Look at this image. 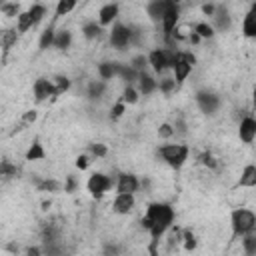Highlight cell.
Masks as SVG:
<instances>
[{"mask_svg": "<svg viewBox=\"0 0 256 256\" xmlns=\"http://www.w3.org/2000/svg\"><path fill=\"white\" fill-rule=\"evenodd\" d=\"M174 220H176V210H174V206H172L170 202H160V200H156V202H150V204L146 206L140 224H142V228H144V230L148 232V236H150L152 252H154L156 244H158V242L166 236V232L172 228Z\"/></svg>", "mask_w": 256, "mask_h": 256, "instance_id": "obj_1", "label": "cell"}, {"mask_svg": "<svg viewBox=\"0 0 256 256\" xmlns=\"http://www.w3.org/2000/svg\"><path fill=\"white\" fill-rule=\"evenodd\" d=\"M156 154L160 156V160L166 164V166H170L172 170H182L184 168V164L188 162V158H190V148L186 146V144H182V142H166V144H160L158 146V150H156Z\"/></svg>", "mask_w": 256, "mask_h": 256, "instance_id": "obj_2", "label": "cell"}, {"mask_svg": "<svg viewBox=\"0 0 256 256\" xmlns=\"http://www.w3.org/2000/svg\"><path fill=\"white\" fill-rule=\"evenodd\" d=\"M230 228H232V238H242L250 232L256 230V214L252 208H234L230 212Z\"/></svg>", "mask_w": 256, "mask_h": 256, "instance_id": "obj_3", "label": "cell"}, {"mask_svg": "<svg viewBox=\"0 0 256 256\" xmlns=\"http://www.w3.org/2000/svg\"><path fill=\"white\" fill-rule=\"evenodd\" d=\"M194 66H196V56L192 52H188V50H176L174 52V58H172V66H170L174 82L178 86L184 84L188 80V76L192 74V68Z\"/></svg>", "mask_w": 256, "mask_h": 256, "instance_id": "obj_4", "label": "cell"}, {"mask_svg": "<svg viewBox=\"0 0 256 256\" xmlns=\"http://www.w3.org/2000/svg\"><path fill=\"white\" fill-rule=\"evenodd\" d=\"M108 40H110V46L114 50H126L130 44H134V28L130 24H124V22H114L110 26V32H108Z\"/></svg>", "mask_w": 256, "mask_h": 256, "instance_id": "obj_5", "label": "cell"}, {"mask_svg": "<svg viewBox=\"0 0 256 256\" xmlns=\"http://www.w3.org/2000/svg\"><path fill=\"white\" fill-rule=\"evenodd\" d=\"M174 52L176 48H154L146 54V60H148V66L152 68V72L156 76H164L170 66H172V58H174Z\"/></svg>", "mask_w": 256, "mask_h": 256, "instance_id": "obj_6", "label": "cell"}, {"mask_svg": "<svg viewBox=\"0 0 256 256\" xmlns=\"http://www.w3.org/2000/svg\"><path fill=\"white\" fill-rule=\"evenodd\" d=\"M194 100H196L198 110H200L202 114H206V116H214V114L220 110V106H222V98H220L214 90H208V88L198 90V92L194 94Z\"/></svg>", "mask_w": 256, "mask_h": 256, "instance_id": "obj_7", "label": "cell"}, {"mask_svg": "<svg viewBox=\"0 0 256 256\" xmlns=\"http://www.w3.org/2000/svg\"><path fill=\"white\" fill-rule=\"evenodd\" d=\"M112 188H114V178L108 176L106 172H92L86 180V190L90 192L92 198H102Z\"/></svg>", "mask_w": 256, "mask_h": 256, "instance_id": "obj_8", "label": "cell"}, {"mask_svg": "<svg viewBox=\"0 0 256 256\" xmlns=\"http://www.w3.org/2000/svg\"><path fill=\"white\" fill-rule=\"evenodd\" d=\"M178 22H180V4L174 2V0H170V2H168V8H166V12H164V16H162V20H160L162 34H164V40H166V42L172 40V34H174V30H176Z\"/></svg>", "mask_w": 256, "mask_h": 256, "instance_id": "obj_9", "label": "cell"}, {"mask_svg": "<svg viewBox=\"0 0 256 256\" xmlns=\"http://www.w3.org/2000/svg\"><path fill=\"white\" fill-rule=\"evenodd\" d=\"M140 188V180L132 172H120L114 180V190L116 194H136Z\"/></svg>", "mask_w": 256, "mask_h": 256, "instance_id": "obj_10", "label": "cell"}, {"mask_svg": "<svg viewBox=\"0 0 256 256\" xmlns=\"http://www.w3.org/2000/svg\"><path fill=\"white\" fill-rule=\"evenodd\" d=\"M32 96H34L36 104L46 102L48 98H56L54 96V84H52V80L50 78H44V76L36 78L34 84H32Z\"/></svg>", "mask_w": 256, "mask_h": 256, "instance_id": "obj_11", "label": "cell"}, {"mask_svg": "<svg viewBox=\"0 0 256 256\" xmlns=\"http://www.w3.org/2000/svg\"><path fill=\"white\" fill-rule=\"evenodd\" d=\"M118 14H120V4H118V2L102 4V6L98 8L96 22H98L102 28H108V26H112V24L118 20Z\"/></svg>", "mask_w": 256, "mask_h": 256, "instance_id": "obj_12", "label": "cell"}, {"mask_svg": "<svg viewBox=\"0 0 256 256\" xmlns=\"http://www.w3.org/2000/svg\"><path fill=\"white\" fill-rule=\"evenodd\" d=\"M210 26L214 28V32H228L232 28V14L226 6L222 4H216V12L212 16V22Z\"/></svg>", "mask_w": 256, "mask_h": 256, "instance_id": "obj_13", "label": "cell"}, {"mask_svg": "<svg viewBox=\"0 0 256 256\" xmlns=\"http://www.w3.org/2000/svg\"><path fill=\"white\" fill-rule=\"evenodd\" d=\"M238 136L242 144H252L256 138V118L246 114L238 124Z\"/></svg>", "mask_w": 256, "mask_h": 256, "instance_id": "obj_14", "label": "cell"}, {"mask_svg": "<svg viewBox=\"0 0 256 256\" xmlns=\"http://www.w3.org/2000/svg\"><path fill=\"white\" fill-rule=\"evenodd\" d=\"M136 206V196L134 194H116L114 200H112V212L114 214H120V216H126L134 210Z\"/></svg>", "mask_w": 256, "mask_h": 256, "instance_id": "obj_15", "label": "cell"}, {"mask_svg": "<svg viewBox=\"0 0 256 256\" xmlns=\"http://www.w3.org/2000/svg\"><path fill=\"white\" fill-rule=\"evenodd\" d=\"M136 90H138V94H142V96H150V94L158 92V80H156L152 74L142 72V74H138Z\"/></svg>", "mask_w": 256, "mask_h": 256, "instance_id": "obj_16", "label": "cell"}, {"mask_svg": "<svg viewBox=\"0 0 256 256\" xmlns=\"http://www.w3.org/2000/svg\"><path fill=\"white\" fill-rule=\"evenodd\" d=\"M168 2L170 0H152V2L146 4V14L154 24H160V20H162V16L168 8Z\"/></svg>", "mask_w": 256, "mask_h": 256, "instance_id": "obj_17", "label": "cell"}, {"mask_svg": "<svg viewBox=\"0 0 256 256\" xmlns=\"http://www.w3.org/2000/svg\"><path fill=\"white\" fill-rule=\"evenodd\" d=\"M242 36L248 40L256 38V4L242 18Z\"/></svg>", "mask_w": 256, "mask_h": 256, "instance_id": "obj_18", "label": "cell"}, {"mask_svg": "<svg viewBox=\"0 0 256 256\" xmlns=\"http://www.w3.org/2000/svg\"><path fill=\"white\" fill-rule=\"evenodd\" d=\"M46 150H44V144L36 138L30 146H28V150H26V154H24V160H28V162H40V160H46Z\"/></svg>", "mask_w": 256, "mask_h": 256, "instance_id": "obj_19", "label": "cell"}, {"mask_svg": "<svg viewBox=\"0 0 256 256\" xmlns=\"http://www.w3.org/2000/svg\"><path fill=\"white\" fill-rule=\"evenodd\" d=\"M238 186H240V188H254V186H256V166H254L252 162L242 168Z\"/></svg>", "mask_w": 256, "mask_h": 256, "instance_id": "obj_20", "label": "cell"}, {"mask_svg": "<svg viewBox=\"0 0 256 256\" xmlns=\"http://www.w3.org/2000/svg\"><path fill=\"white\" fill-rule=\"evenodd\" d=\"M36 190L38 192H48V194H56V192H62V182L56 180V178H38L36 180Z\"/></svg>", "mask_w": 256, "mask_h": 256, "instance_id": "obj_21", "label": "cell"}, {"mask_svg": "<svg viewBox=\"0 0 256 256\" xmlns=\"http://www.w3.org/2000/svg\"><path fill=\"white\" fill-rule=\"evenodd\" d=\"M18 38H20V34H18L16 28H4V30H0V48L4 52H8L10 48L16 46Z\"/></svg>", "mask_w": 256, "mask_h": 256, "instance_id": "obj_22", "label": "cell"}, {"mask_svg": "<svg viewBox=\"0 0 256 256\" xmlns=\"http://www.w3.org/2000/svg\"><path fill=\"white\" fill-rule=\"evenodd\" d=\"M106 88H108V82H102V80H92L88 82L86 86V98L88 100H100L104 94H106Z\"/></svg>", "mask_w": 256, "mask_h": 256, "instance_id": "obj_23", "label": "cell"}, {"mask_svg": "<svg viewBox=\"0 0 256 256\" xmlns=\"http://www.w3.org/2000/svg\"><path fill=\"white\" fill-rule=\"evenodd\" d=\"M70 46H72V32H70V30H66V28L56 30L52 48H56V50H68Z\"/></svg>", "mask_w": 256, "mask_h": 256, "instance_id": "obj_24", "label": "cell"}, {"mask_svg": "<svg viewBox=\"0 0 256 256\" xmlns=\"http://www.w3.org/2000/svg\"><path fill=\"white\" fill-rule=\"evenodd\" d=\"M26 14H28V18H30V22H32V28H34V26H38V24L44 20V16L48 14V8H46V4L36 2V4H32V6L26 10Z\"/></svg>", "mask_w": 256, "mask_h": 256, "instance_id": "obj_25", "label": "cell"}, {"mask_svg": "<svg viewBox=\"0 0 256 256\" xmlns=\"http://www.w3.org/2000/svg\"><path fill=\"white\" fill-rule=\"evenodd\" d=\"M190 30L200 38V40H210V38H214V28L210 26V22H206V20H200V22H194L192 26H190Z\"/></svg>", "mask_w": 256, "mask_h": 256, "instance_id": "obj_26", "label": "cell"}, {"mask_svg": "<svg viewBox=\"0 0 256 256\" xmlns=\"http://www.w3.org/2000/svg\"><path fill=\"white\" fill-rule=\"evenodd\" d=\"M54 34H56L54 22H52V24H48V28H44V30L40 32V38H38V50H40V52H44V50L52 48V44H54Z\"/></svg>", "mask_w": 256, "mask_h": 256, "instance_id": "obj_27", "label": "cell"}, {"mask_svg": "<svg viewBox=\"0 0 256 256\" xmlns=\"http://www.w3.org/2000/svg\"><path fill=\"white\" fill-rule=\"evenodd\" d=\"M116 78H120L122 82L128 84H134L138 80V72H134L128 64H122V62H116Z\"/></svg>", "mask_w": 256, "mask_h": 256, "instance_id": "obj_28", "label": "cell"}, {"mask_svg": "<svg viewBox=\"0 0 256 256\" xmlns=\"http://www.w3.org/2000/svg\"><path fill=\"white\" fill-rule=\"evenodd\" d=\"M102 32H104V28H102L96 20H86V22L82 24V36H84L86 40H96V38L102 36Z\"/></svg>", "mask_w": 256, "mask_h": 256, "instance_id": "obj_29", "label": "cell"}, {"mask_svg": "<svg viewBox=\"0 0 256 256\" xmlns=\"http://www.w3.org/2000/svg\"><path fill=\"white\" fill-rule=\"evenodd\" d=\"M50 80L54 84V96H60V94H64V92H68L72 88V80L66 74H56Z\"/></svg>", "mask_w": 256, "mask_h": 256, "instance_id": "obj_30", "label": "cell"}, {"mask_svg": "<svg viewBox=\"0 0 256 256\" xmlns=\"http://www.w3.org/2000/svg\"><path fill=\"white\" fill-rule=\"evenodd\" d=\"M116 78V62H100L98 64V80L102 82H108V80H114Z\"/></svg>", "mask_w": 256, "mask_h": 256, "instance_id": "obj_31", "label": "cell"}, {"mask_svg": "<svg viewBox=\"0 0 256 256\" xmlns=\"http://www.w3.org/2000/svg\"><path fill=\"white\" fill-rule=\"evenodd\" d=\"M76 6H78L76 0H58L56 6H54V20H58L60 16L70 14L72 10H76ZM54 20H52V22H54Z\"/></svg>", "mask_w": 256, "mask_h": 256, "instance_id": "obj_32", "label": "cell"}, {"mask_svg": "<svg viewBox=\"0 0 256 256\" xmlns=\"http://www.w3.org/2000/svg\"><path fill=\"white\" fill-rule=\"evenodd\" d=\"M118 100L124 102L126 106H132V104H136L140 100V94H138V90H136L134 84H128V86H124V90H122V94H120Z\"/></svg>", "mask_w": 256, "mask_h": 256, "instance_id": "obj_33", "label": "cell"}, {"mask_svg": "<svg viewBox=\"0 0 256 256\" xmlns=\"http://www.w3.org/2000/svg\"><path fill=\"white\" fill-rule=\"evenodd\" d=\"M180 242H182V246H184L186 252H192V250H196V246H198V238H196V234L192 232V228H184V230H182Z\"/></svg>", "mask_w": 256, "mask_h": 256, "instance_id": "obj_34", "label": "cell"}, {"mask_svg": "<svg viewBox=\"0 0 256 256\" xmlns=\"http://www.w3.org/2000/svg\"><path fill=\"white\" fill-rule=\"evenodd\" d=\"M176 88H178V84L174 82L172 76H160V80H158V92H162L168 98V96H172L176 92Z\"/></svg>", "mask_w": 256, "mask_h": 256, "instance_id": "obj_35", "label": "cell"}, {"mask_svg": "<svg viewBox=\"0 0 256 256\" xmlns=\"http://www.w3.org/2000/svg\"><path fill=\"white\" fill-rule=\"evenodd\" d=\"M18 172H20L18 166L12 160H8V158L0 160V178H14Z\"/></svg>", "mask_w": 256, "mask_h": 256, "instance_id": "obj_36", "label": "cell"}, {"mask_svg": "<svg viewBox=\"0 0 256 256\" xmlns=\"http://www.w3.org/2000/svg\"><path fill=\"white\" fill-rule=\"evenodd\" d=\"M198 162L204 166V168H208V170H218L220 168V162H218V158L212 154V152H202L200 156H198Z\"/></svg>", "mask_w": 256, "mask_h": 256, "instance_id": "obj_37", "label": "cell"}, {"mask_svg": "<svg viewBox=\"0 0 256 256\" xmlns=\"http://www.w3.org/2000/svg\"><path fill=\"white\" fill-rule=\"evenodd\" d=\"M128 66H130L134 72H138V74L146 72V68H148L146 54H136V56H132V58H130V62H128Z\"/></svg>", "mask_w": 256, "mask_h": 256, "instance_id": "obj_38", "label": "cell"}, {"mask_svg": "<svg viewBox=\"0 0 256 256\" xmlns=\"http://www.w3.org/2000/svg\"><path fill=\"white\" fill-rule=\"evenodd\" d=\"M240 240H242V248H244L246 256H254V254H256V234L250 232V234L242 236Z\"/></svg>", "mask_w": 256, "mask_h": 256, "instance_id": "obj_39", "label": "cell"}, {"mask_svg": "<svg viewBox=\"0 0 256 256\" xmlns=\"http://www.w3.org/2000/svg\"><path fill=\"white\" fill-rule=\"evenodd\" d=\"M0 12L8 18H18L20 14V4L18 2H0Z\"/></svg>", "mask_w": 256, "mask_h": 256, "instance_id": "obj_40", "label": "cell"}, {"mask_svg": "<svg viewBox=\"0 0 256 256\" xmlns=\"http://www.w3.org/2000/svg\"><path fill=\"white\" fill-rule=\"evenodd\" d=\"M88 154L92 156V160L94 158H104L108 154V146L102 144V142H92V144H88Z\"/></svg>", "mask_w": 256, "mask_h": 256, "instance_id": "obj_41", "label": "cell"}, {"mask_svg": "<svg viewBox=\"0 0 256 256\" xmlns=\"http://www.w3.org/2000/svg\"><path fill=\"white\" fill-rule=\"evenodd\" d=\"M90 164H92V156H90L88 152H84V154L76 156V160H74V166H76L78 170H88V168H90Z\"/></svg>", "mask_w": 256, "mask_h": 256, "instance_id": "obj_42", "label": "cell"}, {"mask_svg": "<svg viewBox=\"0 0 256 256\" xmlns=\"http://www.w3.org/2000/svg\"><path fill=\"white\" fill-rule=\"evenodd\" d=\"M76 188H78V180H76V176L68 174V176L64 178V182H62V192L72 194V192H76Z\"/></svg>", "mask_w": 256, "mask_h": 256, "instance_id": "obj_43", "label": "cell"}, {"mask_svg": "<svg viewBox=\"0 0 256 256\" xmlns=\"http://www.w3.org/2000/svg\"><path fill=\"white\" fill-rule=\"evenodd\" d=\"M124 112H126V104L120 102V100H116V102L112 104V108H110V118H112V120H118V118L124 116Z\"/></svg>", "mask_w": 256, "mask_h": 256, "instance_id": "obj_44", "label": "cell"}, {"mask_svg": "<svg viewBox=\"0 0 256 256\" xmlns=\"http://www.w3.org/2000/svg\"><path fill=\"white\" fill-rule=\"evenodd\" d=\"M158 136L164 138V140H170L174 136V128H172V122H162L158 126Z\"/></svg>", "mask_w": 256, "mask_h": 256, "instance_id": "obj_45", "label": "cell"}, {"mask_svg": "<svg viewBox=\"0 0 256 256\" xmlns=\"http://www.w3.org/2000/svg\"><path fill=\"white\" fill-rule=\"evenodd\" d=\"M122 248L116 244V242H106L102 246V256H120Z\"/></svg>", "mask_w": 256, "mask_h": 256, "instance_id": "obj_46", "label": "cell"}, {"mask_svg": "<svg viewBox=\"0 0 256 256\" xmlns=\"http://www.w3.org/2000/svg\"><path fill=\"white\" fill-rule=\"evenodd\" d=\"M36 118H38V112H36L34 108H30V110H26V112L20 116V122H24L26 126H30V124L36 122Z\"/></svg>", "mask_w": 256, "mask_h": 256, "instance_id": "obj_47", "label": "cell"}, {"mask_svg": "<svg viewBox=\"0 0 256 256\" xmlns=\"http://www.w3.org/2000/svg\"><path fill=\"white\" fill-rule=\"evenodd\" d=\"M214 12H216V4H202V14L204 16H214Z\"/></svg>", "mask_w": 256, "mask_h": 256, "instance_id": "obj_48", "label": "cell"}, {"mask_svg": "<svg viewBox=\"0 0 256 256\" xmlns=\"http://www.w3.org/2000/svg\"><path fill=\"white\" fill-rule=\"evenodd\" d=\"M26 256H42V246H28Z\"/></svg>", "mask_w": 256, "mask_h": 256, "instance_id": "obj_49", "label": "cell"}]
</instances>
